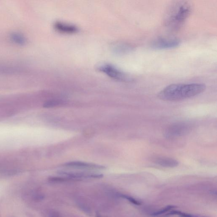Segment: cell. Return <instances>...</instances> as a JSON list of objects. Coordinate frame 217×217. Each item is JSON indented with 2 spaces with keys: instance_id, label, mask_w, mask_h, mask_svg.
<instances>
[{
  "instance_id": "cell-1",
  "label": "cell",
  "mask_w": 217,
  "mask_h": 217,
  "mask_svg": "<svg viewBox=\"0 0 217 217\" xmlns=\"http://www.w3.org/2000/svg\"><path fill=\"white\" fill-rule=\"evenodd\" d=\"M206 89L204 84H174L165 87L158 93V96L164 101L182 100L199 95Z\"/></svg>"
},
{
  "instance_id": "cell-2",
  "label": "cell",
  "mask_w": 217,
  "mask_h": 217,
  "mask_svg": "<svg viewBox=\"0 0 217 217\" xmlns=\"http://www.w3.org/2000/svg\"><path fill=\"white\" fill-rule=\"evenodd\" d=\"M191 12V7L187 2H177L167 14L166 26L171 30H178L189 17Z\"/></svg>"
},
{
  "instance_id": "cell-3",
  "label": "cell",
  "mask_w": 217,
  "mask_h": 217,
  "mask_svg": "<svg viewBox=\"0 0 217 217\" xmlns=\"http://www.w3.org/2000/svg\"><path fill=\"white\" fill-rule=\"evenodd\" d=\"M191 126L185 123H179L173 124L165 131L164 135L168 138H172L188 134Z\"/></svg>"
},
{
  "instance_id": "cell-4",
  "label": "cell",
  "mask_w": 217,
  "mask_h": 217,
  "mask_svg": "<svg viewBox=\"0 0 217 217\" xmlns=\"http://www.w3.org/2000/svg\"><path fill=\"white\" fill-rule=\"evenodd\" d=\"M98 68L101 72L118 81H130L132 80L126 74L112 65L106 64L100 66Z\"/></svg>"
},
{
  "instance_id": "cell-5",
  "label": "cell",
  "mask_w": 217,
  "mask_h": 217,
  "mask_svg": "<svg viewBox=\"0 0 217 217\" xmlns=\"http://www.w3.org/2000/svg\"><path fill=\"white\" fill-rule=\"evenodd\" d=\"M180 43L179 39L174 38H159L152 43L151 47L157 50L169 49L177 47Z\"/></svg>"
},
{
  "instance_id": "cell-6",
  "label": "cell",
  "mask_w": 217,
  "mask_h": 217,
  "mask_svg": "<svg viewBox=\"0 0 217 217\" xmlns=\"http://www.w3.org/2000/svg\"><path fill=\"white\" fill-rule=\"evenodd\" d=\"M58 173L68 180H81L90 178H101L103 175L93 173L60 171Z\"/></svg>"
},
{
  "instance_id": "cell-7",
  "label": "cell",
  "mask_w": 217,
  "mask_h": 217,
  "mask_svg": "<svg viewBox=\"0 0 217 217\" xmlns=\"http://www.w3.org/2000/svg\"><path fill=\"white\" fill-rule=\"evenodd\" d=\"M64 166L69 168L87 170H103L106 169V167L104 166L80 161H73L66 163Z\"/></svg>"
},
{
  "instance_id": "cell-8",
  "label": "cell",
  "mask_w": 217,
  "mask_h": 217,
  "mask_svg": "<svg viewBox=\"0 0 217 217\" xmlns=\"http://www.w3.org/2000/svg\"><path fill=\"white\" fill-rule=\"evenodd\" d=\"M154 162L159 165L166 168H174L179 165V162L177 160L168 157H158L154 160Z\"/></svg>"
},
{
  "instance_id": "cell-9",
  "label": "cell",
  "mask_w": 217,
  "mask_h": 217,
  "mask_svg": "<svg viewBox=\"0 0 217 217\" xmlns=\"http://www.w3.org/2000/svg\"><path fill=\"white\" fill-rule=\"evenodd\" d=\"M54 27L56 30L62 33H73L77 31V28L75 26L60 22L56 23Z\"/></svg>"
},
{
  "instance_id": "cell-10",
  "label": "cell",
  "mask_w": 217,
  "mask_h": 217,
  "mask_svg": "<svg viewBox=\"0 0 217 217\" xmlns=\"http://www.w3.org/2000/svg\"><path fill=\"white\" fill-rule=\"evenodd\" d=\"M168 215H177L180 216L181 217H208L203 216L196 215H195L190 214L184 213V212L178 211V210H172V211L170 212L169 214H168Z\"/></svg>"
},
{
  "instance_id": "cell-11",
  "label": "cell",
  "mask_w": 217,
  "mask_h": 217,
  "mask_svg": "<svg viewBox=\"0 0 217 217\" xmlns=\"http://www.w3.org/2000/svg\"><path fill=\"white\" fill-rule=\"evenodd\" d=\"M11 38L14 42L18 44L23 45L26 43V40L25 38L19 34H12Z\"/></svg>"
},
{
  "instance_id": "cell-12",
  "label": "cell",
  "mask_w": 217,
  "mask_h": 217,
  "mask_svg": "<svg viewBox=\"0 0 217 217\" xmlns=\"http://www.w3.org/2000/svg\"><path fill=\"white\" fill-rule=\"evenodd\" d=\"M175 208V206L173 205L168 206L164 208H162V209H160V210H158V211L152 213L151 215L153 216H157L161 215L163 214H164L166 212H168V211L172 210V209H174Z\"/></svg>"
},
{
  "instance_id": "cell-13",
  "label": "cell",
  "mask_w": 217,
  "mask_h": 217,
  "mask_svg": "<svg viewBox=\"0 0 217 217\" xmlns=\"http://www.w3.org/2000/svg\"><path fill=\"white\" fill-rule=\"evenodd\" d=\"M121 197L125 198V199L127 200L128 201H130V203L134 204L136 205H140L141 204L135 198H133V197H131V196H127V195H121Z\"/></svg>"
},
{
  "instance_id": "cell-14",
  "label": "cell",
  "mask_w": 217,
  "mask_h": 217,
  "mask_svg": "<svg viewBox=\"0 0 217 217\" xmlns=\"http://www.w3.org/2000/svg\"><path fill=\"white\" fill-rule=\"evenodd\" d=\"M60 102L58 101H50L47 102L45 103L44 105V107H55V106H58V105L60 104Z\"/></svg>"
}]
</instances>
